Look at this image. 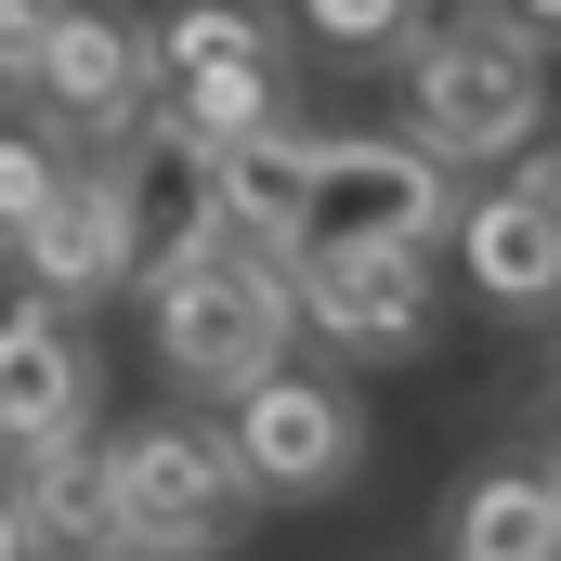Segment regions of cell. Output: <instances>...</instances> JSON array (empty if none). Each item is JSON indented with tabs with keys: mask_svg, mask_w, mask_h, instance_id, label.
<instances>
[{
	"mask_svg": "<svg viewBox=\"0 0 561 561\" xmlns=\"http://www.w3.org/2000/svg\"><path fill=\"white\" fill-rule=\"evenodd\" d=\"M144 313H157V366L183 379V392H249V379H275L287 366V327H300V262L275 249H183V262H157L144 275Z\"/></svg>",
	"mask_w": 561,
	"mask_h": 561,
	"instance_id": "1",
	"label": "cell"
},
{
	"mask_svg": "<svg viewBox=\"0 0 561 561\" xmlns=\"http://www.w3.org/2000/svg\"><path fill=\"white\" fill-rule=\"evenodd\" d=\"M405 105H419V131L444 144V157L510 170L523 144L549 131V39H536L510 0H470L457 26H419V53H405Z\"/></svg>",
	"mask_w": 561,
	"mask_h": 561,
	"instance_id": "2",
	"label": "cell"
},
{
	"mask_svg": "<svg viewBox=\"0 0 561 561\" xmlns=\"http://www.w3.org/2000/svg\"><path fill=\"white\" fill-rule=\"evenodd\" d=\"M0 66H13V92L53 118V131L79 144H118L157 118V26H131L118 0H13L0 13Z\"/></svg>",
	"mask_w": 561,
	"mask_h": 561,
	"instance_id": "3",
	"label": "cell"
},
{
	"mask_svg": "<svg viewBox=\"0 0 561 561\" xmlns=\"http://www.w3.org/2000/svg\"><path fill=\"white\" fill-rule=\"evenodd\" d=\"M105 496H118L131 549H236V523L262 510V470L209 419H144L105 444Z\"/></svg>",
	"mask_w": 561,
	"mask_h": 561,
	"instance_id": "4",
	"label": "cell"
},
{
	"mask_svg": "<svg viewBox=\"0 0 561 561\" xmlns=\"http://www.w3.org/2000/svg\"><path fill=\"white\" fill-rule=\"evenodd\" d=\"M457 157L431 131H353L313 157V222H300V249H431V236H457V183H444Z\"/></svg>",
	"mask_w": 561,
	"mask_h": 561,
	"instance_id": "5",
	"label": "cell"
},
{
	"mask_svg": "<svg viewBox=\"0 0 561 561\" xmlns=\"http://www.w3.org/2000/svg\"><path fill=\"white\" fill-rule=\"evenodd\" d=\"M222 431H236V457L262 470V496H287V510H313V496H340V483L366 470V405H353L340 379H313V366L249 379Z\"/></svg>",
	"mask_w": 561,
	"mask_h": 561,
	"instance_id": "6",
	"label": "cell"
},
{
	"mask_svg": "<svg viewBox=\"0 0 561 561\" xmlns=\"http://www.w3.org/2000/svg\"><path fill=\"white\" fill-rule=\"evenodd\" d=\"M457 262L496 313H561V144H523L457 209Z\"/></svg>",
	"mask_w": 561,
	"mask_h": 561,
	"instance_id": "7",
	"label": "cell"
},
{
	"mask_svg": "<svg viewBox=\"0 0 561 561\" xmlns=\"http://www.w3.org/2000/svg\"><path fill=\"white\" fill-rule=\"evenodd\" d=\"M92 405H105V379H92L79 327L26 287L13 327H0V444H13V470H66L92 444Z\"/></svg>",
	"mask_w": 561,
	"mask_h": 561,
	"instance_id": "8",
	"label": "cell"
},
{
	"mask_svg": "<svg viewBox=\"0 0 561 561\" xmlns=\"http://www.w3.org/2000/svg\"><path fill=\"white\" fill-rule=\"evenodd\" d=\"M300 327L353 366H405L431 340V249H300Z\"/></svg>",
	"mask_w": 561,
	"mask_h": 561,
	"instance_id": "9",
	"label": "cell"
},
{
	"mask_svg": "<svg viewBox=\"0 0 561 561\" xmlns=\"http://www.w3.org/2000/svg\"><path fill=\"white\" fill-rule=\"evenodd\" d=\"M105 170H118V209H131L144 275L183 262V249H222V183H209V144L183 131V105H157L144 131H118V144H105Z\"/></svg>",
	"mask_w": 561,
	"mask_h": 561,
	"instance_id": "10",
	"label": "cell"
},
{
	"mask_svg": "<svg viewBox=\"0 0 561 561\" xmlns=\"http://www.w3.org/2000/svg\"><path fill=\"white\" fill-rule=\"evenodd\" d=\"M39 300H105V287H144V249H131V209H118V170L92 157L79 183H66V209L13 249Z\"/></svg>",
	"mask_w": 561,
	"mask_h": 561,
	"instance_id": "11",
	"label": "cell"
},
{
	"mask_svg": "<svg viewBox=\"0 0 561 561\" xmlns=\"http://www.w3.org/2000/svg\"><path fill=\"white\" fill-rule=\"evenodd\" d=\"M444 561H561V470L483 457V470L444 496Z\"/></svg>",
	"mask_w": 561,
	"mask_h": 561,
	"instance_id": "12",
	"label": "cell"
},
{
	"mask_svg": "<svg viewBox=\"0 0 561 561\" xmlns=\"http://www.w3.org/2000/svg\"><path fill=\"white\" fill-rule=\"evenodd\" d=\"M313 157H327V144H300V131L209 144V183H222V236H236V249H287V262H300V222H313Z\"/></svg>",
	"mask_w": 561,
	"mask_h": 561,
	"instance_id": "13",
	"label": "cell"
},
{
	"mask_svg": "<svg viewBox=\"0 0 561 561\" xmlns=\"http://www.w3.org/2000/svg\"><path fill=\"white\" fill-rule=\"evenodd\" d=\"M209 66H275V13L262 0H170L157 13V79H209Z\"/></svg>",
	"mask_w": 561,
	"mask_h": 561,
	"instance_id": "14",
	"label": "cell"
},
{
	"mask_svg": "<svg viewBox=\"0 0 561 561\" xmlns=\"http://www.w3.org/2000/svg\"><path fill=\"white\" fill-rule=\"evenodd\" d=\"M157 105H183L196 144H249V131H287V66H209V79H183Z\"/></svg>",
	"mask_w": 561,
	"mask_h": 561,
	"instance_id": "15",
	"label": "cell"
},
{
	"mask_svg": "<svg viewBox=\"0 0 561 561\" xmlns=\"http://www.w3.org/2000/svg\"><path fill=\"white\" fill-rule=\"evenodd\" d=\"M300 26L340 39V53H392V39H419V26H431V0H300Z\"/></svg>",
	"mask_w": 561,
	"mask_h": 561,
	"instance_id": "16",
	"label": "cell"
},
{
	"mask_svg": "<svg viewBox=\"0 0 561 561\" xmlns=\"http://www.w3.org/2000/svg\"><path fill=\"white\" fill-rule=\"evenodd\" d=\"M510 13H523V26H536V39L561 53V0H510Z\"/></svg>",
	"mask_w": 561,
	"mask_h": 561,
	"instance_id": "17",
	"label": "cell"
},
{
	"mask_svg": "<svg viewBox=\"0 0 561 561\" xmlns=\"http://www.w3.org/2000/svg\"><path fill=\"white\" fill-rule=\"evenodd\" d=\"M131 561H222V549H131Z\"/></svg>",
	"mask_w": 561,
	"mask_h": 561,
	"instance_id": "18",
	"label": "cell"
},
{
	"mask_svg": "<svg viewBox=\"0 0 561 561\" xmlns=\"http://www.w3.org/2000/svg\"><path fill=\"white\" fill-rule=\"evenodd\" d=\"M549 419H561V379H549Z\"/></svg>",
	"mask_w": 561,
	"mask_h": 561,
	"instance_id": "19",
	"label": "cell"
}]
</instances>
